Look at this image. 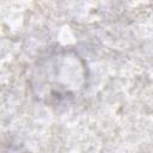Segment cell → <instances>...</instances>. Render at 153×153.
Listing matches in <instances>:
<instances>
[{"instance_id": "cell-1", "label": "cell", "mask_w": 153, "mask_h": 153, "mask_svg": "<svg viewBox=\"0 0 153 153\" xmlns=\"http://www.w3.org/2000/svg\"><path fill=\"white\" fill-rule=\"evenodd\" d=\"M87 84V67L72 49H60L41 59L33 68L35 94L47 103H60L78 96Z\"/></svg>"}]
</instances>
